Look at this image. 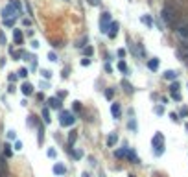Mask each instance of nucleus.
<instances>
[{
	"label": "nucleus",
	"instance_id": "41",
	"mask_svg": "<svg viewBox=\"0 0 188 177\" xmlns=\"http://www.w3.org/2000/svg\"><path fill=\"white\" fill-rule=\"evenodd\" d=\"M74 140H76V135L70 133V137H68V142H70V144H74Z\"/></svg>",
	"mask_w": 188,
	"mask_h": 177
},
{
	"label": "nucleus",
	"instance_id": "2",
	"mask_svg": "<svg viewBox=\"0 0 188 177\" xmlns=\"http://www.w3.org/2000/svg\"><path fill=\"white\" fill-rule=\"evenodd\" d=\"M175 31L177 35L184 41V43H188V20H183V22H177L175 26Z\"/></svg>",
	"mask_w": 188,
	"mask_h": 177
},
{
	"label": "nucleus",
	"instance_id": "31",
	"mask_svg": "<svg viewBox=\"0 0 188 177\" xmlns=\"http://www.w3.org/2000/svg\"><path fill=\"white\" fill-rule=\"evenodd\" d=\"M155 113H157V114H162V113H164V107H162V105H157V107H155Z\"/></svg>",
	"mask_w": 188,
	"mask_h": 177
},
{
	"label": "nucleus",
	"instance_id": "48",
	"mask_svg": "<svg viewBox=\"0 0 188 177\" xmlns=\"http://www.w3.org/2000/svg\"><path fill=\"white\" fill-rule=\"evenodd\" d=\"M102 177H105V175H102Z\"/></svg>",
	"mask_w": 188,
	"mask_h": 177
},
{
	"label": "nucleus",
	"instance_id": "19",
	"mask_svg": "<svg viewBox=\"0 0 188 177\" xmlns=\"http://www.w3.org/2000/svg\"><path fill=\"white\" fill-rule=\"evenodd\" d=\"M4 24L8 26V28H11V26L15 24V17H13V19H11V17H9V19H4Z\"/></svg>",
	"mask_w": 188,
	"mask_h": 177
},
{
	"label": "nucleus",
	"instance_id": "23",
	"mask_svg": "<svg viewBox=\"0 0 188 177\" xmlns=\"http://www.w3.org/2000/svg\"><path fill=\"white\" fill-rule=\"evenodd\" d=\"M17 76H19V78H26V76H28V69H20V70L17 72Z\"/></svg>",
	"mask_w": 188,
	"mask_h": 177
},
{
	"label": "nucleus",
	"instance_id": "45",
	"mask_svg": "<svg viewBox=\"0 0 188 177\" xmlns=\"http://www.w3.org/2000/svg\"><path fill=\"white\" fill-rule=\"evenodd\" d=\"M170 118H172L173 122H177V120H179V118H177V114H175V113H172V114H170Z\"/></svg>",
	"mask_w": 188,
	"mask_h": 177
},
{
	"label": "nucleus",
	"instance_id": "39",
	"mask_svg": "<svg viewBox=\"0 0 188 177\" xmlns=\"http://www.w3.org/2000/svg\"><path fill=\"white\" fill-rule=\"evenodd\" d=\"M17 78H19V76H17V74H9V78H8V79H9V81H11V83H13V81H15Z\"/></svg>",
	"mask_w": 188,
	"mask_h": 177
},
{
	"label": "nucleus",
	"instance_id": "32",
	"mask_svg": "<svg viewBox=\"0 0 188 177\" xmlns=\"http://www.w3.org/2000/svg\"><path fill=\"white\" fill-rule=\"evenodd\" d=\"M48 59H50V61H57V56H55L54 52H50V54H48Z\"/></svg>",
	"mask_w": 188,
	"mask_h": 177
},
{
	"label": "nucleus",
	"instance_id": "11",
	"mask_svg": "<svg viewBox=\"0 0 188 177\" xmlns=\"http://www.w3.org/2000/svg\"><path fill=\"white\" fill-rule=\"evenodd\" d=\"M13 39H15L17 44H22L24 37H22V33H20V30H13Z\"/></svg>",
	"mask_w": 188,
	"mask_h": 177
},
{
	"label": "nucleus",
	"instance_id": "4",
	"mask_svg": "<svg viewBox=\"0 0 188 177\" xmlns=\"http://www.w3.org/2000/svg\"><path fill=\"white\" fill-rule=\"evenodd\" d=\"M109 26H111V13L105 11V13H102V19H100V30L103 33H107Z\"/></svg>",
	"mask_w": 188,
	"mask_h": 177
},
{
	"label": "nucleus",
	"instance_id": "27",
	"mask_svg": "<svg viewBox=\"0 0 188 177\" xmlns=\"http://www.w3.org/2000/svg\"><path fill=\"white\" fill-rule=\"evenodd\" d=\"M170 92H179V83H177V81H175V83H172Z\"/></svg>",
	"mask_w": 188,
	"mask_h": 177
},
{
	"label": "nucleus",
	"instance_id": "1",
	"mask_svg": "<svg viewBox=\"0 0 188 177\" xmlns=\"http://www.w3.org/2000/svg\"><path fill=\"white\" fill-rule=\"evenodd\" d=\"M162 19H164V22L170 26V28H175L177 22H179V19H177V11L173 6H164L162 8Z\"/></svg>",
	"mask_w": 188,
	"mask_h": 177
},
{
	"label": "nucleus",
	"instance_id": "46",
	"mask_svg": "<svg viewBox=\"0 0 188 177\" xmlns=\"http://www.w3.org/2000/svg\"><path fill=\"white\" fill-rule=\"evenodd\" d=\"M81 177H90V175H89V173H87V172H85V173H83V175H81Z\"/></svg>",
	"mask_w": 188,
	"mask_h": 177
},
{
	"label": "nucleus",
	"instance_id": "16",
	"mask_svg": "<svg viewBox=\"0 0 188 177\" xmlns=\"http://www.w3.org/2000/svg\"><path fill=\"white\" fill-rule=\"evenodd\" d=\"M43 118H44V122H46V124H50V122H52V118H50V111H48V107H44V109H43Z\"/></svg>",
	"mask_w": 188,
	"mask_h": 177
},
{
	"label": "nucleus",
	"instance_id": "42",
	"mask_svg": "<svg viewBox=\"0 0 188 177\" xmlns=\"http://www.w3.org/2000/svg\"><path fill=\"white\" fill-rule=\"evenodd\" d=\"M186 114H188V109L183 107V109H181V116H186Z\"/></svg>",
	"mask_w": 188,
	"mask_h": 177
},
{
	"label": "nucleus",
	"instance_id": "37",
	"mask_svg": "<svg viewBox=\"0 0 188 177\" xmlns=\"http://www.w3.org/2000/svg\"><path fill=\"white\" fill-rule=\"evenodd\" d=\"M48 157H50V159L55 157V149H48Z\"/></svg>",
	"mask_w": 188,
	"mask_h": 177
},
{
	"label": "nucleus",
	"instance_id": "13",
	"mask_svg": "<svg viewBox=\"0 0 188 177\" xmlns=\"http://www.w3.org/2000/svg\"><path fill=\"white\" fill-rule=\"evenodd\" d=\"M164 78L170 79V81H173V79H177V72H175V70H166V72H164Z\"/></svg>",
	"mask_w": 188,
	"mask_h": 177
},
{
	"label": "nucleus",
	"instance_id": "35",
	"mask_svg": "<svg viewBox=\"0 0 188 177\" xmlns=\"http://www.w3.org/2000/svg\"><path fill=\"white\" fill-rule=\"evenodd\" d=\"M81 65H83V66H89V65H90V59H87V57L81 59Z\"/></svg>",
	"mask_w": 188,
	"mask_h": 177
},
{
	"label": "nucleus",
	"instance_id": "26",
	"mask_svg": "<svg viewBox=\"0 0 188 177\" xmlns=\"http://www.w3.org/2000/svg\"><path fill=\"white\" fill-rule=\"evenodd\" d=\"M125 155H127V149H118V151H116V157H125Z\"/></svg>",
	"mask_w": 188,
	"mask_h": 177
},
{
	"label": "nucleus",
	"instance_id": "15",
	"mask_svg": "<svg viewBox=\"0 0 188 177\" xmlns=\"http://www.w3.org/2000/svg\"><path fill=\"white\" fill-rule=\"evenodd\" d=\"M48 103H50L52 109H59V107H61V101H59L57 98H50V100H48Z\"/></svg>",
	"mask_w": 188,
	"mask_h": 177
},
{
	"label": "nucleus",
	"instance_id": "9",
	"mask_svg": "<svg viewBox=\"0 0 188 177\" xmlns=\"http://www.w3.org/2000/svg\"><path fill=\"white\" fill-rule=\"evenodd\" d=\"M111 113H113V116H114V118H120V114H122L120 105H118V103H113V105H111Z\"/></svg>",
	"mask_w": 188,
	"mask_h": 177
},
{
	"label": "nucleus",
	"instance_id": "43",
	"mask_svg": "<svg viewBox=\"0 0 188 177\" xmlns=\"http://www.w3.org/2000/svg\"><path fill=\"white\" fill-rule=\"evenodd\" d=\"M118 56H120V57H125V50L120 48V50H118Z\"/></svg>",
	"mask_w": 188,
	"mask_h": 177
},
{
	"label": "nucleus",
	"instance_id": "33",
	"mask_svg": "<svg viewBox=\"0 0 188 177\" xmlns=\"http://www.w3.org/2000/svg\"><path fill=\"white\" fill-rule=\"evenodd\" d=\"M15 149H17V151H20V149H22V142L15 140Z\"/></svg>",
	"mask_w": 188,
	"mask_h": 177
},
{
	"label": "nucleus",
	"instance_id": "18",
	"mask_svg": "<svg viewBox=\"0 0 188 177\" xmlns=\"http://www.w3.org/2000/svg\"><path fill=\"white\" fill-rule=\"evenodd\" d=\"M4 155H6V157H11V155H13L11 146H9V144H6V146H4Z\"/></svg>",
	"mask_w": 188,
	"mask_h": 177
},
{
	"label": "nucleus",
	"instance_id": "28",
	"mask_svg": "<svg viewBox=\"0 0 188 177\" xmlns=\"http://www.w3.org/2000/svg\"><path fill=\"white\" fill-rule=\"evenodd\" d=\"M8 138L9 140H17V133L15 131H8Z\"/></svg>",
	"mask_w": 188,
	"mask_h": 177
},
{
	"label": "nucleus",
	"instance_id": "30",
	"mask_svg": "<svg viewBox=\"0 0 188 177\" xmlns=\"http://www.w3.org/2000/svg\"><path fill=\"white\" fill-rule=\"evenodd\" d=\"M43 76H44V79H50L52 78V72L50 70H43Z\"/></svg>",
	"mask_w": 188,
	"mask_h": 177
},
{
	"label": "nucleus",
	"instance_id": "6",
	"mask_svg": "<svg viewBox=\"0 0 188 177\" xmlns=\"http://www.w3.org/2000/svg\"><path fill=\"white\" fill-rule=\"evenodd\" d=\"M15 15H19V11H17L15 8H13V6H11V4L8 6V8H4V11H2V17H4V19H9V17H15Z\"/></svg>",
	"mask_w": 188,
	"mask_h": 177
},
{
	"label": "nucleus",
	"instance_id": "21",
	"mask_svg": "<svg viewBox=\"0 0 188 177\" xmlns=\"http://www.w3.org/2000/svg\"><path fill=\"white\" fill-rule=\"evenodd\" d=\"M140 20H142V22H146L148 26H153V20H151V17H148V15H144Z\"/></svg>",
	"mask_w": 188,
	"mask_h": 177
},
{
	"label": "nucleus",
	"instance_id": "10",
	"mask_svg": "<svg viewBox=\"0 0 188 177\" xmlns=\"http://www.w3.org/2000/svg\"><path fill=\"white\" fill-rule=\"evenodd\" d=\"M20 88H22V94H26V96H30V94H33V85H31V83H24V85L20 87Z\"/></svg>",
	"mask_w": 188,
	"mask_h": 177
},
{
	"label": "nucleus",
	"instance_id": "3",
	"mask_svg": "<svg viewBox=\"0 0 188 177\" xmlns=\"http://www.w3.org/2000/svg\"><path fill=\"white\" fill-rule=\"evenodd\" d=\"M162 144H164V137H162L161 133H157L155 137H153V148H155V155H162V153H164Z\"/></svg>",
	"mask_w": 188,
	"mask_h": 177
},
{
	"label": "nucleus",
	"instance_id": "47",
	"mask_svg": "<svg viewBox=\"0 0 188 177\" xmlns=\"http://www.w3.org/2000/svg\"><path fill=\"white\" fill-rule=\"evenodd\" d=\"M129 177H135V175H129Z\"/></svg>",
	"mask_w": 188,
	"mask_h": 177
},
{
	"label": "nucleus",
	"instance_id": "12",
	"mask_svg": "<svg viewBox=\"0 0 188 177\" xmlns=\"http://www.w3.org/2000/svg\"><path fill=\"white\" fill-rule=\"evenodd\" d=\"M148 69H149V70H153V72L159 69V59H157V57H153V59H149V61H148Z\"/></svg>",
	"mask_w": 188,
	"mask_h": 177
},
{
	"label": "nucleus",
	"instance_id": "7",
	"mask_svg": "<svg viewBox=\"0 0 188 177\" xmlns=\"http://www.w3.org/2000/svg\"><path fill=\"white\" fill-rule=\"evenodd\" d=\"M116 33H118V22H111L109 30H107V35H109L111 39H114V37H116Z\"/></svg>",
	"mask_w": 188,
	"mask_h": 177
},
{
	"label": "nucleus",
	"instance_id": "22",
	"mask_svg": "<svg viewBox=\"0 0 188 177\" xmlns=\"http://www.w3.org/2000/svg\"><path fill=\"white\" fill-rule=\"evenodd\" d=\"M122 85H124V88H125L127 92H133V87L129 85V81H125V79H124V81H122Z\"/></svg>",
	"mask_w": 188,
	"mask_h": 177
},
{
	"label": "nucleus",
	"instance_id": "20",
	"mask_svg": "<svg viewBox=\"0 0 188 177\" xmlns=\"http://www.w3.org/2000/svg\"><path fill=\"white\" fill-rule=\"evenodd\" d=\"M118 70H120V72H124V74H125V72H127V65H125L124 61H120V63H118Z\"/></svg>",
	"mask_w": 188,
	"mask_h": 177
},
{
	"label": "nucleus",
	"instance_id": "5",
	"mask_svg": "<svg viewBox=\"0 0 188 177\" xmlns=\"http://www.w3.org/2000/svg\"><path fill=\"white\" fill-rule=\"evenodd\" d=\"M59 122H61V126H72L74 122H76V118H74V114H72L70 111H63Z\"/></svg>",
	"mask_w": 188,
	"mask_h": 177
},
{
	"label": "nucleus",
	"instance_id": "44",
	"mask_svg": "<svg viewBox=\"0 0 188 177\" xmlns=\"http://www.w3.org/2000/svg\"><path fill=\"white\" fill-rule=\"evenodd\" d=\"M89 4H90V6H98L100 0H89Z\"/></svg>",
	"mask_w": 188,
	"mask_h": 177
},
{
	"label": "nucleus",
	"instance_id": "29",
	"mask_svg": "<svg viewBox=\"0 0 188 177\" xmlns=\"http://www.w3.org/2000/svg\"><path fill=\"white\" fill-rule=\"evenodd\" d=\"M28 124H30V126H37V120H35V116H30V118H28Z\"/></svg>",
	"mask_w": 188,
	"mask_h": 177
},
{
	"label": "nucleus",
	"instance_id": "14",
	"mask_svg": "<svg viewBox=\"0 0 188 177\" xmlns=\"http://www.w3.org/2000/svg\"><path fill=\"white\" fill-rule=\"evenodd\" d=\"M116 142H118L116 133H111V135H109V138H107V146H111V148H113V146L116 144Z\"/></svg>",
	"mask_w": 188,
	"mask_h": 177
},
{
	"label": "nucleus",
	"instance_id": "25",
	"mask_svg": "<svg viewBox=\"0 0 188 177\" xmlns=\"http://www.w3.org/2000/svg\"><path fill=\"white\" fill-rule=\"evenodd\" d=\"M81 157H83V151H81V149H76V151H74V159H76V161H79Z\"/></svg>",
	"mask_w": 188,
	"mask_h": 177
},
{
	"label": "nucleus",
	"instance_id": "38",
	"mask_svg": "<svg viewBox=\"0 0 188 177\" xmlns=\"http://www.w3.org/2000/svg\"><path fill=\"white\" fill-rule=\"evenodd\" d=\"M74 109H76V111H81V103H79V101H74Z\"/></svg>",
	"mask_w": 188,
	"mask_h": 177
},
{
	"label": "nucleus",
	"instance_id": "36",
	"mask_svg": "<svg viewBox=\"0 0 188 177\" xmlns=\"http://www.w3.org/2000/svg\"><path fill=\"white\" fill-rule=\"evenodd\" d=\"M172 98L179 101V100H181V94H179V92H172Z\"/></svg>",
	"mask_w": 188,
	"mask_h": 177
},
{
	"label": "nucleus",
	"instance_id": "24",
	"mask_svg": "<svg viewBox=\"0 0 188 177\" xmlns=\"http://www.w3.org/2000/svg\"><path fill=\"white\" fill-rule=\"evenodd\" d=\"M105 96H107V100H113L114 91H113V88H107V91H105Z\"/></svg>",
	"mask_w": 188,
	"mask_h": 177
},
{
	"label": "nucleus",
	"instance_id": "40",
	"mask_svg": "<svg viewBox=\"0 0 188 177\" xmlns=\"http://www.w3.org/2000/svg\"><path fill=\"white\" fill-rule=\"evenodd\" d=\"M65 96H66V92H65V91H59V92H57V98H59V100H61V98H65Z\"/></svg>",
	"mask_w": 188,
	"mask_h": 177
},
{
	"label": "nucleus",
	"instance_id": "34",
	"mask_svg": "<svg viewBox=\"0 0 188 177\" xmlns=\"http://www.w3.org/2000/svg\"><path fill=\"white\" fill-rule=\"evenodd\" d=\"M0 43L6 44V35H4V31H2V30H0Z\"/></svg>",
	"mask_w": 188,
	"mask_h": 177
},
{
	"label": "nucleus",
	"instance_id": "17",
	"mask_svg": "<svg viewBox=\"0 0 188 177\" xmlns=\"http://www.w3.org/2000/svg\"><path fill=\"white\" fill-rule=\"evenodd\" d=\"M8 172V164H6V161L0 157V173H6Z\"/></svg>",
	"mask_w": 188,
	"mask_h": 177
},
{
	"label": "nucleus",
	"instance_id": "8",
	"mask_svg": "<svg viewBox=\"0 0 188 177\" xmlns=\"http://www.w3.org/2000/svg\"><path fill=\"white\" fill-rule=\"evenodd\" d=\"M52 170H54V173H55V175H65V173H66V168L63 166L61 162H57V164H54V168H52Z\"/></svg>",
	"mask_w": 188,
	"mask_h": 177
}]
</instances>
